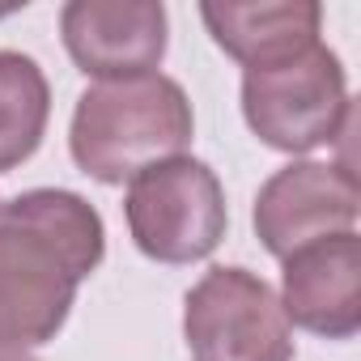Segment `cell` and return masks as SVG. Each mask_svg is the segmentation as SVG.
<instances>
[{"label":"cell","instance_id":"12","mask_svg":"<svg viewBox=\"0 0 361 361\" xmlns=\"http://www.w3.org/2000/svg\"><path fill=\"white\" fill-rule=\"evenodd\" d=\"M18 9H26V5H0V18H9V13H18Z\"/></svg>","mask_w":361,"mask_h":361},{"label":"cell","instance_id":"7","mask_svg":"<svg viewBox=\"0 0 361 361\" xmlns=\"http://www.w3.org/2000/svg\"><path fill=\"white\" fill-rule=\"evenodd\" d=\"M60 39L85 77H145L166 60V5L161 0H68L60 9Z\"/></svg>","mask_w":361,"mask_h":361},{"label":"cell","instance_id":"6","mask_svg":"<svg viewBox=\"0 0 361 361\" xmlns=\"http://www.w3.org/2000/svg\"><path fill=\"white\" fill-rule=\"evenodd\" d=\"M361 188L348 161H289L281 166L255 196V234L268 255L289 259L293 251L357 230Z\"/></svg>","mask_w":361,"mask_h":361},{"label":"cell","instance_id":"9","mask_svg":"<svg viewBox=\"0 0 361 361\" xmlns=\"http://www.w3.org/2000/svg\"><path fill=\"white\" fill-rule=\"evenodd\" d=\"M200 18L230 60L255 68L319 43L323 5L314 0H247V5L243 0H209L200 5Z\"/></svg>","mask_w":361,"mask_h":361},{"label":"cell","instance_id":"5","mask_svg":"<svg viewBox=\"0 0 361 361\" xmlns=\"http://www.w3.org/2000/svg\"><path fill=\"white\" fill-rule=\"evenodd\" d=\"M192 361H293V327L276 289L238 264L209 268L183 298Z\"/></svg>","mask_w":361,"mask_h":361},{"label":"cell","instance_id":"8","mask_svg":"<svg viewBox=\"0 0 361 361\" xmlns=\"http://www.w3.org/2000/svg\"><path fill=\"white\" fill-rule=\"evenodd\" d=\"M281 276V310L289 327L323 340H353L361 331V238L357 230L319 238L293 251Z\"/></svg>","mask_w":361,"mask_h":361},{"label":"cell","instance_id":"11","mask_svg":"<svg viewBox=\"0 0 361 361\" xmlns=\"http://www.w3.org/2000/svg\"><path fill=\"white\" fill-rule=\"evenodd\" d=\"M0 361H39L30 348H22V344H9V340H0Z\"/></svg>","mask_w":361,"mask_h":361},{"label":"cell","instance_id":"2","mask_svg":"<svg viewBox=\"0 0 361 361\" xmlns=\"http://www.w3.org/2000/svg\"><path fill=\"white\" fill-rule=\"evenodd\" d=\"M196 136L188 90L174 77L145 73L123 81H94L73 111L68 153L106 188L132 178L157 161L178 157Z\"/></svg>","mask_w":361,"mask_h":361},{"label":"cell","instance_id":"3","mask_svg":"<svg viewBox=\"0 0 361 361\" xmlns=\"http://www.w3.org/2000/svg\"><path fill=\"white\" fill-rule=\"evenodd\" d=\"M243 119L276 153H314L353 123L340 56L319 39L285 60L243 68Z\"/></svg>","mask_w":361,"mask_h":361},{"label":"cell","instance_id":"1","mask_svg":"<svg viewBox=\"0 0 361 361\" xmlns=\"http://www.w3.org/2000/svg\"><path fill=\"white\" fill-rule=\"evenodd\" d=\"M102 255L106 226L85 196L30 188L9 204L0 200V340L51 344Z\"/></svg>","mask_w":361,"mask_h":361},{"label":"cell","instance_id":"10","mask_svg":"<svg viewBox=\"0 0 361 361\" xmlns=\"http://www.w3.org/2000/svg\"><path fill=\"white\" fill-rule=\"evenodd\" d=\"M51 119V85L39 60L0 51V174L30 161Z\"/></svg>","mask_w":361,"mask_h":361},{"label":"cell","instance_id":"4","mask_svg":"<svg viewBox=\"0 0 361 361\" xmlns=\"http://www.w3.org/2000/svg\"><path fill=\"white\" fill-rule=\"evenodd\" d=\"M123 217L136 251L157 264L209 259L230 230L217 170L188 153L140 170L123 192Z\"/></svg>","mask_w":361,"mask_h":361}]
</instances>
